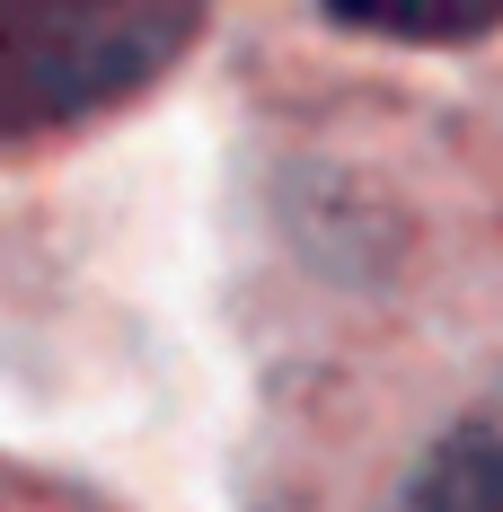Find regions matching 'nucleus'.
<instances>
[{"label": "nucleus", "instance_id": "2", "mask_svg": "<svg viewBox=\"0 0 503 512\" xmlns=\"http://www.w3.org/2000/svg\"><path fill=\"white\" fill-rule=\"evenodd\" d=\"M406 512H503V398L468 407L424 451L415 486H406Z\"/></svg>", "mask_w": 503, "mask_h": 512}, {"label": "nucleus", "instance_id": "1", "mask_svg": "<svg viewBox=\"0 0 503 512\" xmlns=\"http://www.w3.org/2000/svg\"><path fill=\"white\" fill-rule=\"evenodd\" d=\"M203 18L212 0H0V151L133 106Z\"/></svg>", "mask_w": 503, "mask_h": 512}, {"label": "nucleus", "instance_id": "3", "mask_svg": "<svg viewBox=\"0 0 503 512\" xmlns=\"http://www.w3.org/2000/svg\"><path fill=\"white\" fill-rule=\"evenodd\" d=\"M318 9L371 45H415V53L486 45L503 27V0H318Z\"/></svg>", "mask_w": 503, "mask_h": 512}, {"label": "nucleus", "instance_id": "4", "mask_svg": "<svg viewBox=\"0 0 503 512\" xmlns=\"http://www.w3.org/2000/svg\"><path fill=\"white\" fill-rule=\"evenodd\" d=\"M0 512H27V504H0Z\"/></svg>", "mask_w": 503, "mask_h": 512}]
</instances>
